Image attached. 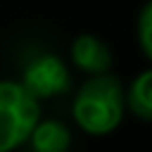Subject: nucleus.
Here are the masks:
<instances>
[{"label": "nucleus", "instance_id": "1", "mask_svg": "<svg viewBox=\"0 0 152 152\" xmlns=\"http://www.w3.org/2000/svg\"><path fill=\"white\" fill-rule=\"evenodd\" d=\"M126 114V86L112 71L86 76L71 100L74 124L95 138L114 133Z\"/></svg>", "mask_w": 152, "mask_h": 152}, {"label": "nucleus", "instance_id": "2", "mask_svg": "<svg viewBox=\"0 0 152 152\" xmlns=\"http://www.w3.org/2000/svg\"><path fill=\"white\" fill-rule=\"evenodd\" d=\"M40 116V100L21 81L0 78V152H14L28 142Z\"/></svg>", "mask_w": 152, "mask_h": 152}, {"label": "nucleus", "instance_id": "3", "mask_svg": "<svg viewBox=\"0 0 152 152\" xmlns=\"http://www.w3.org/2000/svg\"><path fill=\"white\" fill-rule=\"evenodd\" d=\"M21 83L38 100L57 97L71 88V71H69V64L59 55L45 52L28 62V66L24 69Z\"/></svg>", "mask_w": 152, "mask_h": 152}, {"label": "nucleus", "instance_id": "4", "mask_svg": "<svg viewBox=\"0 0 152 152\" xmlns=\"http://www.w3.org/2000/svg\"><path fill=\"white\" fill-rule=\"evenodd\" d=\"M69 64L83 76L107 74L114 66V52L104 38L95 33H78L69 43Z\"/></svg>", "mask_w": 152, "mask_h": 152}, {"label": "nucleus", "instance_id": "5", "mask_svg": "<svg viewBox=\"0 0 152 152\" xmlns=\"http://www.w3.org/2000/svg\"><path fill=\"white\" fill-rule=\"evenodd\" d=\"M71 128L59 119H43L28 135L33 152H69L71 150Z\"/></svg>", "mask_w": 152, "mask_h": 152}, {"label": "nucleus", "instance_id": "6", "mask_svg": "<svg viewBox=\"0 0 152 152\" xmlns=\"http://www.w3.org/2000/svg\"><path fill=\"white\" fill-rule=\"evenodd\" d=\"M126 112L145 124H152V66L135 74L126 86Z\"/></svg>", "mask_w": 152, "mask_h": 152}, {"label": "nucleus", "instance_id": "7", "mask_svg": "<svg viewBox=\"0 0 152 152\" xmlns=\"http://www.w3.org/2000/svg\"><path fill=\"white\" fill-rule=\"evenodd\" d=\"M135 40L145 59L152 64V0H147L135 17Z\"/></svg>", "mask_w": 152, "mask_h": 152}]
</instances>
